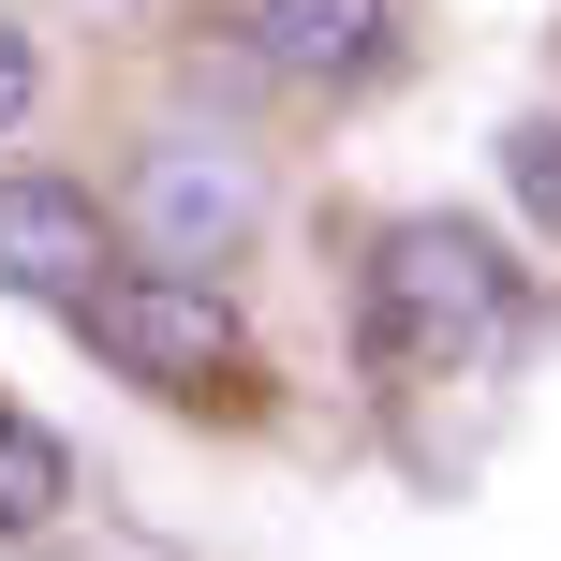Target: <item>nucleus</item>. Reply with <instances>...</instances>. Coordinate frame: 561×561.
<instances>
[{"label":"nucleus","mask_w":561,"mask_h":561,"mask_svg":"<svg viewBox=\"0 0 561 561\" xmlns=\"http://www.w3.org/2000/svg\"><path fill=\"white\" fill-rule=\"evenodd\" d=\"M517 340V266L488 222H458V207H414V222L369 237L355 266V355L369 385H458V369H488Z\"/></svg>","instance_id":"f257e3e1"},{"label":"nucleus","mask_w":561,"mask_h":561,"mask_svg":"<svg viewBox=\"0 0 561 561\" xmlns=\"http://www.w3.org/2000/svg\"><path fill=\"white\" fill-rule=\"evenodd\" d=\"M75 340L118 369V385L178 399V414H266L252 325H237V296L193 280V266H104V280L75 296Z\"/></svg>","instance_id":"f03ea898"},{"label":"nucleus","mask_w":561,"mask_h":561,"mask_svg":"<svg viewBox=\"0 0 561 561\" xmlns=\"http://www.w3.org/2000/svg\"><path fill=\"white\" fill-rule=\"evenodd\" d=\"M237 59L296 104H369V89L414 75V0H252Z\"/></svg>","instance_id":"7ed1b4c3"},{"label":"nucleus","mask_w":561,"mask_h":561,"mask_svg":"<svg viewBox=\"0 0 561 561\" xmlns=\"http://www.w3.org/2000/svg\"><path fill=\"white\" fill-rule=\"evenodd\" d=\"M134 222H148V266H222L252 237V178L222 148H148L134 163Z\"/></svg>","instance_id":"20e7f679"},{"label":"nucleus","mask_w":561,"mask_h":561,"mask_svg":"<svg viewBox=\"0 0 561 561\" xmlns=\"http://www.w3.org/2000/svg\"><path fill=\"white\" fill-rule=\"evenodd\" d=\"M104 266H118V237H104V207H89L75 178H0V280H15V296L75 310Z\"/></svg>","instance_id":"39448f33"},{"label":"nucleus","mask_w":561,"mask_h":561,"mask_svg":"<svg viewBox=\"0 0 561 561\" xmlns=\"http://www.w3.org/2000/svg\"><path fill=\"white\" fill-rule=\"evenodd\" d=\"M59 503H75V458H59V428H30L15 399H0V533H45Z\"/></svg>","instance_id":"423d86ee"},{"label":"nucleus","mask_w":561,"mask_h":561,"mask_svg":"<svg viewBox=\"0 0 561 561\" xmlns=\"http://www.w3.org/2000/svg\"><path fill=\"white\" fill-rule=\"evenodd\" d=\"M503 193L561 237V118H517V134H503Z\"/></svg>","instance_id":"0eeeda50"},{"label":"nucleus","mask_w":561,"mask_h":561,"mask_svg":"<svg viewBox=\"0 0 561 561\" xmlns=\"http://www.w3.org/2000/svg\"><path fill=\"white\" fill-rule=\"evenodd\" d=\"M30 104H45V45H30V30L15 15H0V134H15V118Z\"/></svg>","instance_id":"6e6552de"},{"label":"nucleus","mask_w":561,"mask_h":561,"mask_svg":"<svg viewBox=\"0 0 561 561\" xmlns=\"http://www.w3.org/2000/svg\"><path fill=\"white\" fill-rule=\"evenodd\" d=\"M75 561H163V547H75Z\"/></svg>","instance_id":"1a4fd4ad"}]
</instances>
